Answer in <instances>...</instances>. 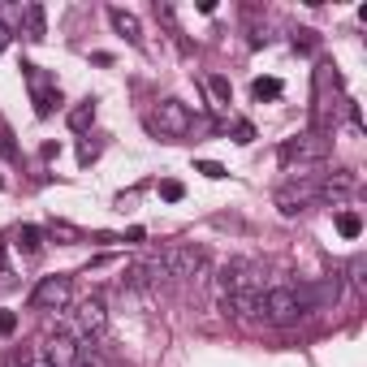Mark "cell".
<instances>
[{
  "label": "cell",
  "instance_id": "e0dca14e",
  "mask_svg": "<svg viewBox=\"0 0 367 367\" xmlns=\"http://www.w3.org/2000/svg\"><path fill=\"white\" fill-rule=\"evenodd\" d=\"M337 234H341V238H358V234H363V217H358V212H341V217H337Z\"/></svg>",
  "mask_w": 367,
  "mask_h": 367
},
{
  "label": "cell",
  "instance_id": "5b68a950",
  "mask_svg": "<svg viewBox=\"0 0 367 367\" xmlns=\"http://www.w3.org/2000/svg\"><path fill=\"white\" fill-rule=\"evenodd\" d=\"M324 155H329V138H324L320 130L281 143V160H285V165H294V160H298V165H316V160H324Z\"/></svg>",
  "mask_w": 367,
  "mask_h": 367
},
{
  "label": "cell",
  "instance_id": "7a4b0ae2",
  "mask_svg": "<svg viewBox=\"0 0 367 367\" xmlns=\"http://www.w3.org/2000/svg\"><path fill=\"white\" fill-rule=\"evenodd\" d=\"M259 311H264V320L277 324V329H290V324H298V320L307 316V307H302V298H298L294 285H277V290H268L264 298H259Z\"/></svg>",
  "mask_w": 367,
  "mask_h": 367
},
{
  "label": "cell",
  "instance_id": "ba28073f",
  "mask_svg": "<svg viewBox=\"0 0 367 367\" xmlns=\"http://www.w3.org/2000/svg\"><path fill=\"white\" fill-rule=\"evenodd\" d=\"M74 324H78V333L91 341V337H99L104 329H109V307H104V298H87L78 311H74Z\"/></svg>",
  "mask_w": 367,
  "mask_h": 367
},
{
  "label": "cell",
  "instance_id": "9a60e30c",
  "mask_svg": "<svg viewBox=\"0 0 367 367\" xmlns=\"http://www.w3.org/2000/svg\"><path fill=\"white\" fill-rule=\"evenodd\" d=\"M281 91H285L281 78H255V82H251V95H255V99H277Z\"/></svg>",
  "mask_w": 367,
  "mask_h": 367
},
{
  "label": "cell",
  "instance_id": "f546056e",
  "mask_svg": "<svg viewBox=\"0 0 367 367\" xmlns=\"http://www.w3.org/2000/svg\"><path fill=\"white\" fill-rule=\"evenodd\" d=\"M0 186H5V182H0Z\"/></svg>",
  "mask_w": 367,
  "mask_h": 367
},
{
  "label": "cell",
  "instance_id": "277c9868",
  "mask_svg": "<svg viewBox=\"0 0 367 367\" xmlns=\"http://www.w3.org/2000/svg\"><path fill=\"white\" fill-rule=\"evenodd\" d=\"M155 130H160L165 138H186L195 130V117L182 99H160L155 104Z\"/></svg>",
  "mask_w": 367,
  "mask_h": 367
},
{
  "label": "cell",
  "instance_id": "484cf974",
  "mask_svg": "<svg viewBox=\"0 0 367 367\" xmlns=\"http://www.w3.org/2000/svg\"><path fill=\"white\" fill-rule=\"evenodd\" d=\"M294 48L311 52V48H316V31H298V35H294Z\"/></svg>",
  "mask_w": 367,
  "mask_h": 367
},
{
  "label": "cell",
  "instance_id": "cb8c5ba5",
  "mask_svg": "<svg viewBox=\"0 0 367 367\" xmlns=\"http://www.w3.org/2000/svg\"><path fill=\"white\" fill-rule=\"evenodd\" d=\"M195 169H199L203 177H212V182H221V177H225V165H217V160H199Z\"/></svg>",
  "mask_w": 367,
  "mask_h": 367
},
{
  "label": "cell",
  "instance_id": "4316f807",
  "mask_svg": "<svg viewBox=\"0 0 367 367\" xmlns=\"http://www.w3.org/2000/svg\"><path fill=\"white\" fill-rule=\"evenodd\" d=\"M234 134H238V143H251V138H255V130H251L246 121H238V126H234Z\"/></svg>",
  "mask_w": 367,
  "mask_h": 367
},
{
  "label": "cell",
  "instance_id": "5bb4252c",
  "mask_svg": "<svg viewBox=\"0 0 367 367\" xmlns=\"http://www.w3.org/2000/svg\"><path fill=\"white\" fill-rule=\"evenodd\" d=\"M22 18H26L31 39H43V35H48V26H43V9H39V5H22Z\"/></svg>",
  "mask_w": 367,
  "mask_h": 367
},
{
  "label": "cell",
  "instance_id": "2e32d148",
  "mask_svg": "<svg viewBox=\"0 0 367 367\" xmlns=\"http://www.w3.org/2000/svg\"><path fill=\"white\" fill-rule=\"evenodd\" d=\"M5 367H52V363H48V354L35 346V350H26V354H13Z\"/></svg>",
  "mask_w": 367,
  "mask_h": 367
},
{
  "label": "cell",
  "instance_id": "4fadbf2b",
  "mask_svg": "<svg viewBox=\"0 0 367 367\" xmlns=\"http://www.w3.org/2000/svg\"><path fill=\"white\" fill-rule=\"evenodd\" d=\"M91 121H95V99H82L78 109L70 113V130H78V134H82V130H87Z\"/></svg>",
  "mask_w": 367,
  "mask_h": 367
},
{
  "label": "cell",
  "instance_id": "603a6c76",
  "mask_svg": "<svg viewBox=\"0 0 367 367\" xmlns=\"http://www.w3.org/2000/svg\"><path fill=\"white\" fill-rule=\"evenodd\" d=\"M182 195H186V186H182V182H173V177H169V182H160V199H169V203H177Z\"/></svg>",
  "mask_w": 367,
  "mask_h": 367
},
{
  "label": "cell",
  "instance_id": "52a82bcc",
  "mask_svg": "<svg viewBox=\"0 0 367 367\" xmlns=\"http://www.w3.org/2000/svg\"><path fill=\"white\" fill-rule=\"evenodd\" d=\"M22 74H26V82H31V99H35V113L39 117H52V109L61 104V87L57 82H48L35 65H22Z\"/></svg>",
  "mask_w": 367,
  "mask_h": 367
},
{
  "label": "cell",
  "instance_id": "d4e9b609",
  "mask_svg": "<svg viewBox=\"0 0 367 367\" xmlns=\"http://www.w3.org/2000/svg\"><path fill=\"white\" fill-rule=\"evenodd\" d=\"M18 333V316L13 311H0V337H13Z\"/></svg>",
  "mask_w": 367,
  "mask_h": 367
},
{
  "label": "cell",
  "instance_id": "8992f818",
  "mask_svg": "<svg viewBox=\"0 0 367 367\" xmlns=\"http://www.w3.org/2000/svg\"><path fill=\"white\" fill-rule=\"evenodd\" d=\"M70 302V277H43L31 290V307L35 311H61Z\"/></svg>",
  "mask_w": 367,
  "mask_h": 367
},
{
  "label": "cell",
  "instance_id": "7c38bea8",
  "mask_svg": "<svg viewBox=\"0 0 367 367\" xmlns=\"http://www.w3.org/2000/svg\"><path fill=\"white\" fill-rule=\"evenodd\" d=\"M109 22H113V26H117V35H126L130 43H138V39H143V26H138V18H134V13H126L121 5H109Z\"/></svg>",
  "mask_w": 367,
  "mask_h": 367
},
{
  "label": "cell",
  "instance_id": "83f0119b",
  "mask_svg": "<svg viewBox=\"0 0 367 367\" xmlns=\"http://www.w3.org/2000/svg\"><path fill=\"white\" fill-rule=\"evenodd\" d=\"M78 160H82V165H91V160H95V147H91V143H82V147H78Z\"/></svg>",
  "mask_w": 367,
  "mask_h": 367
},
{
  "label": "cell",
  "instance_id": "ffe728a7",
  "mask_svg": "<svg viewBox=\"0 0 367 367\" xmlns=\"http://www.w3.org/2000/svg\"><path fill=\"white\" fill-rule=\"evenodd\" d=\"M0 155H5V160H18V143H13V130L0 121Z\"/></svg>",
  "mask_w": 367,
  "mask_h": 367
},
{
  "label": "cell",
  "instance_id": "f1b7e54d",
  "mask_svg": "<svg viewBox=\"0 0 367 367\" xmlns=\"http://www.w3.org/2000/svg\"><path fill=\"white\" fill-rule=\"evenodd\" d=\"M9 35H13V31H9L5 22H0V52H5V48H9Z\"/></svg>",
  "mask_w": 367,
  "mask_h": 367
},
{
  "label": "cell",
  "instance_id": "9c48e42d",
  "mask_svg": "<svg viewBox=\"0 0 367 367\" xmlns=\"http://www.w3.org/2000/svg\"><path fill=\"white\" fill-rule=\"evenodd\" d=\"M39 350L48 354V363H52V367H74V358H78V341H74L70 333H57V337H48Z\"/></svg>",
  "mask_w": 367,
  "mask_h": 367
},
{
  "label": "cell",
  "instance_id": "3957f363",
  "mask_svg": "<svg viewBox=\"0 0 367 367\" xmlns=\"http://www.w3.org/2000/svg\"><path fill=\"white\" fill-rule=\"evenodd\" d=\"M165 277H182V281H207V251L203 246H169L160 255Z\"/></svg>",
  "mask_w": 367,
  "mask_h": 367
},
{
  "label": "cell",
  "instance_id": "7402d4cb",
  "mask_svg": "<svg viewBox=\"0 0 367 367\" xmlns=\"http://www.w3.org/2000/svg\"><path fill=\"white\" fill-rule=\"evenodd\" d=\"M207 87H212V95H217L221 104H229V95H234V87H229V78H221V74H212V78H207Z\"/></svg>",
  "mask_w": 367,
  "mask_h": 367
},
{
  "label": "cell",
  "instance_id": "ac0fdd59",
  "mask_svg": "<svg viewBox=\"0 0 367 367\" xmlns=\"http://www.w3.org/2000/svg\"><path fill=\"white\" fill-rule=\"evenodd\" d=\"M74 367H109V363H104V354H99V350H91V341H87V346H78Z\"/></svg>",
  "mask_w": 367,
  "mask_h": 367
},
{
  "label": "cell",
  "instance_id": "6da1fadb",
  "mask_svg": "<svg viewBox=\"0 0 367 367\" xmlns=\"http://www.w3.org/2000/svg\"><path fill=\"white\" fill-rule=\"evenodd\" d=\"M217 298L225 307V316H234V320L259 311V298H264V273H259V264H251V259L225 264V273L217 281Z\"/></svg>",
  "mask_w": 367,
  "mask_h": 367
},
{
  "label": "cell",
  "instance_id": "44dd1931",
  "mask_svg": "<svg viewBox=\"0 0 367 367\" xmlns=\"http://www.w3.org/2000/svg\"><path fill=\"white\" fill-rule=\"evenodd\" d=\"M363 273H367V259L354 255V259H350V281H354V290H367V277H363Z\"/></svg>",
  "mask_w": 367,
  "mask_h": 367
},
{
  "label": "cell",
  "instance_id": "30bf717a",
  "mask_svg": "<svg viewBox=\"0 0 367 367\" xmlns=\"http://www.w3.org/2000/svg\"><path fill=\"white\" fill-rule=\"evenodd\" d=\"M155 277H165L160 259H151V264H134V268H126V285H130V290H147V285H155Z\"/></svg>",
  "mask_w": 367,
  "mask_h": 367
},
{
  "label": "cell",
  "instance_id": "8fae6325",
  "mask_svg": "<svg viewBox=\"0 0 367 367\" xmlns=\"http://www.w3.org/2000/svg\"><path fill=\"white\" fill-rule=\"evenodd\" d=\"M9 242H13V246H18V251L26 255V259H35V255L43 251V234H39L35 225H18V229L9 234Z\"/></svg>",
  "mask_w": 367,
  "mask_h": 367
},
{
  "label": "cell",
  "instance_id": "d6986e66",
  "mask_svg": "<svg viewBox=\"0 0 367 367\" xmlns=\"http://www.w3.org/2000/svg\"><path fill=\"white\" fill-rule=\"evenodd\" d=\"M48 234H52V238H61V242H82V229H74V225H65V221H52Z\"/></svg>",
  "mask_w": 367,
  "mask_h": 367
}]
</instances>
